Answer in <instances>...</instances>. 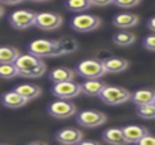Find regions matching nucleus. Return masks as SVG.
<instances>
[{"label": "nucleus", "mask_w": 155, "mask_h": 145, "mask_svg": "<svg viewBox=\"0 0 155 145\" xmlns=\"http://www.w3.org/2000/svg\"><path fill=\"white\" fill-rule=\"evenodd\" d=\"M137 115L143 119H155V105H146L137 107Z\"/></svg>", "instance_id": "26"}, {"label": "nucleus", "mask_w": 155, "mask_h": 145, "mask_svg": "<svg viewBox=\"0 0 155 145\" xmlns=\"http://www.w3.org/2000/svg\"><path fill=\"white\" fill-rule=\"evenodd\" d=\"M76 73L86 80H98L102 76L106 75V71L104 68V64L98 60H83L76 65Z\"/></svg>", "instance_id": "2"}, {"label": "nucleus", "mask_w": 155, "mask_h": 145, "mask_svg": "<svg viewBox=\"0 0 155 145\" xmlns=\"http://www.w3.org/2000/svg\"><path fill=\"white\" fill-rule=\"evenodd\" d=\"M102 138L109 145H128L123 129H120V128H110V129L105 130Z\"/></svg>", "instance_id": "14"}, {"label": "nucleus", "mask_w": 155, "mask_h": 145, "mask_svg": "<svg viewBox=\"0 0 155 145\" xmlns=\"http://www.w3.org/2000/svg\"><path fill=\"white\" fill-rule=\"evenodd\" d=\"M49 79L54 84L64 83V81H74V79H75V71H72L71 68H65V67L56 68V69H53L49 73Z\"/></svg>", "instance_id": "18"}, {"label": "nucleus", "mask_w": 155, "mask_h": 145, "mask_svg": "<svg viewBox=\"0 0 155 145\" xmlns=\"http://www.w3.org/2000/svg\"><path fill=\"white\" fill-rule=\"evenodd\" d=\"M19 76V71L15 64H3L0 65V77L3 79H12Z\"/></svg>", "instance_id": "25"}, {"label": "nucleus", "mask_w": 155, "mask_h": 145, "mask_svg": "<svg viewBox=\"0 0 155 145\" xmlns=\"http://www.w3.org/2000/svg\"><path fill=\"white\" fill-rule=\"evenodd\" d=\"M136 145H155V136L148 134L146 137H143Z\"/></svg>", "instance_id": "30"}, {"label": "nucleus", "mask_w": 155, "mask_h": 145, "mask_svg": "<svg viewBox=\"0 0 155 145\" xmlns=\"http://www.w3.org/2000/svg\"><path fill=\"white\" fill-rule=\"evenodd\" d=\"M0 145H4V144H0Z\"/></svg>", "instance_id": "36"}, {"label": "nucleus", "mask_w": 155, "mask_h": 145, "mask_svg": "<svg viewBox=\"0 0 155 145\" xmlns=\"http://www.w3.org/2000/svg\"><path fill=\"white\" fill-rule=\"evenodd\" d=\"M3 15H4V8L0 5V18H3Z\"/></svg>", "instance_id": "34"}, {"label": "nucleus", "mask_w": 155, "mask_h": 145, "mask_svg": "<svg viewBox=\"0 0 155 145\" xmlns=\"http://www.w3.org/2000/svg\"><path fill=\"white\" fill-rule=\"evenodd\" d=\"M135 41H136L135 34L134 33H129V31L117 33V34L113 37V42L117 46H131L135 43Z\"/></svg>", "instance_id": "23"}, {"label": "nucleus", "mask_w": 155, "mask_h": 145, "mask_svg": "<svg viewBox=\"0 0 155 145\" xmlns=\"http://www.w3.org/2000/svg\"><path fill=\"white\" fill-rule=\"evenodd\" d=\"M27 145H48L45 143H31V144H27Z\"/></svg>", "instance_id": "35"}, {"label": "nucleus", "mask_w": 155, "mask_h": 145, "mask_svg": "<svg viewBox=\"0 0 155 145\" xmlns=\"http://www.w3.org/2000/svg\"><path fill=\"white\" fill-rule=\"evenodd\" d=\"M56 140L61 145H78L83 141V133L75 128H67L57 132Z\"/></svg>", "instance_id": "10"}, {"label": "nucleus", "mask_w": 155, "mask_h": 145, "mask_svg": "<svg viewBox=\"0 0 155 145\" xmlns=\"http://www.w3.org/2000/svg\"><path fill=\"white\" fill-rule=\"evenodd\" d=\"M147 27H148V29H150L153 33H155V16H153V18L148 19V22H147Z\"/></svg>", "instance_id": "32"}, {"label": "nucleus", "mask_w": 155, "mask_h": 145, "mask_svg": "<svg viewBox=\"0 0 155 145\" xmlns=\"http://www.w3.org/2000/svg\"><path fill=\"white\" fill-rule=\"evenodd\" d=\"M45 72H46V65H45V62H42V64H40L38 67L33 68V69L29 71V72L21 73L19 76H23V77H27V79H35V77H41V76H44Z\"/></svg>", "instance_id": "27"}, {"label": "nucleus", "mask_w": 155, "mask_h": 145, "mask_svg": "<svg viewBox=\"0 0 155 145\" xmlns=\"http://www.w3.org/2000/svg\"><path fill=\"white\" fill-rule=\"evenodd\" d=\"M10 24L16 30H26L35 24V14L29 10H16L11 14Z\"/></svg>", "instance_id": "9"}, {"label": "nucleus", "mask_w": 155, "mask_h": 145, "mask_svg": "<svg viewBox=\"0 0 155 145\" xmlns=\"http://www.w3.org/2000/svg\"><path fill=\"white\" fill-rule=\"evenodd\" d=\"M104 64V68L106 71V73H121L124 71L128 69L129 62L128 60L125 58H120V57H110L106 61L102 62Z\"/></svg>", "instance_id": "15"}, {"label": "nucleus", "mask_w": 155, "mask_h": 145, "mask_svg": "<svg viewBox=\"0 0 155 145\" xmlns=\"http://www.w3.org/2000/svg\"><path fill=\"white\" fill-rule=\"evenodd\" d=\"M14 91L21 94L22 96L27 100L35 99V98H38L42 94V90L38 86H35V84H21V86H16L15 88H14Z\"/></svg>", "instance_id": "20"}, {"label": "nucleus", "mask_w": 155, "mask_h": 145, "mask_svg": "<svg viewBox=\"0 0 155 145\" xmlns=\"http://www.w3.org/2000/svg\"><path fill=\"white\" fill-rule=\"evenodd\" d=\"M91 4L97 5V7H105V5L113 4V0H104V2H101V0H91Z\"/></svg>", "instance_id": "31"}, {"label": "nucleus", "mask_w": 155, "mask_h": 145, "mask_svg": "<svg viewBox=\"0 0 155 145\" xmlns=\"http://www.w3.org/2000/svg\"><path fill=\"white\" fill-rule=\"evenodd\" d=\"M52 94L63 100H70L82 94V86L76 81H64V83L53 84Z\"/></svg>", "instance_id": "7"}, {"label": "nucleus", "mask_w": 155, "mask_h": 145, "mask_svg": "<svg viewBox=\"0 0 155 145\" xmlns=\"http://www.w3.org/2000/svg\"><path fill=\"white\" fill-rule=\"evenodd\" d=\"M91 7H93L91 0H70V2L65 3V8H68L70 11H74V12H80V14H83V11H87Z\"/></svg>", "instance_id": "24"}, {"label": "nucleus", "mask_w": 155, "mask_h": 145, "mask_svg": "<svg viewBox=\"0 0 155 145\" xmlns=\"http://www.w3.org/2000/svg\"><path fill=\"white\" fill-rule=\"evenodd\" d=\"M101 100L109 106H118L123 103L131 100L132 94L125 90L124 87H116V86H106L105 90L99 95Z\"/></svg>", "instance_id": "3"}, {"label": "nucleus", "mask_w": 155, "mask_h": 145, "mask_svg": "<svg viewBox=\"0 0 155 145\" xmlns=\"http://www.w3.org/2000/svg\"><path fill=\"white\" fill-rule=\"evenodd\" d=\"M113 4L124 10H131L140 4V0H113Z\"/></svg>", "instance_id": "28"}, {"label": "nucleus", "mask_w": 155, "mask_h": 145, "mask_svg": "<svg viewBox=\"0 0 155 145\" xmlns=\"http://www.w3.org/2000/svg\"><path fill=\"white\" fill-rule=\"evenodd\" d=\"M143 46H144L147 50L155 52V34H150L143 39Z\"/></svg>", "instance_id": "29"}, {"label": "nucleus", "mask_w": 155, "mask_h": 145, "mask_svg": "<svg viewBox=\"0 0 155 145\" xmlns=\"http://www.w3.org/2000/svg\"><path fill=\"white\" fill-rule=\"evenodd\" d=\"M123 132L128 144H137L143 137L150 134L148 129H146L144 126H140V125H128V126L123 128Z\"/></svg>", "instance_id": "12"}, {"label": "nucleus", "mask_w": 155, "mask_h": 145, "mask_svg": "<svg viewBox=\"0 0 155 145\" xmlns=\"http://www.w3.org/2000/svg\"><path fill=\"white\" fill-rule=\"evenodd\" d=\"M76 122L83 128H99L106 122V115L97 110H83L76 114Z\"/></svg>", "instance_id": "8"}, {"label": "nucleus", "mask_w": 155, "mask_h": 145, "mask_svg": "<svg viewBox=\"0 0 155 145\" xmlns=\"http://www.w3.org/2000/svg\"><path fill=\"white\" fill-rule=\"evenodd\" d=\"M101 19L93 14H79L71 20V27L78 33H90L101 27Z\"/></svg>", "instance_id": "4"}, {"label": "nucleus", "mask_w": 155, "mask_h": 145, "mask_svg": "<svg viewBox=\"0 0 155 145\" xmlns=\"http://www.w3.org/2000/svg\"><path fill=\"white\" fill-rule=\"evenodd\" d=\"M131 100L137 105V107L140 106H146V105H153L155 102V91L151 88H143L139 91L132 94Z\"/></svg>", "instance_id": "16"}, {"label": "nucleus", "mask_w": 155, "mask_h": 145, "mask_svg": "<svg viewBox=\"0 0 155 145\" xmlns=\"http://www.w3.org/2000/svg\"><path fill=\"white\" fill-rule=\"evenodd\" d=\"M57 43H59V48L63 52V56L72 54L79 49L78 41L74 37H70V35H65V37H61L60 39H57Z\"/></svg>", "instance_id": "22"}, {"label": "nucleus", "mask_w": 155, "mask_h": 145, "mask_svg": "<svg viewBox=\"0 0 155 145\" xmlns=\"http://www.w3.org/2000/svg\"><path fill=\"white\" fill-rule=\"evenodd\" d=\"M78 145H101V144L97 143V141H82V143Z\"/></svg>", "instance_id": "33"}, {"label": "nucleus", "mask_w": 155, "mask_h": 145, "mask_svg": "<svg viewBox=\"0 0 155 145\" xmlns=\"http://www.w3.org/2000/svg\"><path fill=\"white\" fill-rule=\"evenodd\" d=\"M19 56H21L19 50L14 46H0V65L15 64Z\"/></svg>", "instance_id": "21"}, {"label": "nucleus", "mask_w": 155, "mask_h": 145, "mask_svg": "<svg viewBox=\"0 0 155 145\" xmlns=\"http://www.w3.org/2000/svg\"><path fill=\"white\" fill-rule=\"evenodd\" d=\"M113 24L118 29H132L139 24V16L134 12H120L113 16Z\"/></svg>", "instance_id": "11"}, {"label": "nucleus", "mask_w": 155, "mask_h": 145, "mask_svg": "<svg viewBox=\"0 0 155 145\" xmlns=\"http://www.w3.org/2000/svg\"><path fill=\"white\" fill-rule=\"evenodd\" d=\"M29 52L30 54L38 57L42 60V57H60L63 56L61 49L59 48L57 41L52 39H45V38H40L29 45Z\"/></svg>", "instance_id": "1"}, {"label": "nucleus", "mask_w": 155, "mask_h": 145, "mask_svg": "<svg viewBox=\"0 0 155 145\" xmlns=\"http://www.w3.org/2000/svg\"><path fill=\"white\" fill-rule=\"evenodd\" d=\"M42 60L38 58V57L33 56V54H21V56L18 57V60L15 61V67L18 68L19 71V75L23 72H29V71H31L33 68L38 67L40 64H42Z\"/></svg>", "instance_id": "13"}, {"label": "nucleus", "mask_w": 155, "mask_h": 145, "mask_svg": "<svg viewBox=\"0 0 155 145\" xmlns=\"http://www.w3.org/2000/svg\"><path fill=\"white\" fill-rule=\"evenodd\" d=\"M34 26L44 31H53L63 26V16L57 12H38Z\"/></svg>", "instance_id": "6"}, {"label": "nucleus", "mask_w": 155, "mask_h": 145, "mask_svg": "<svg viewBox=\"0 0 155 145\" xmlns=\"http://www.w3.org/2000/svg\"><path fill=\"white\" fill-rule=\"evenodd\" d=\"M154 105H155V102H154Z\"/></svg>", "instance_id": "37"}, {"label": "nucleus", "mask_w": 155, "mask_h": 145, "mask_svg": "<svg viewBox=\"0 0 155 145\" xmlns=\"http://www.w3.org/2000/svg\"><path fill=\"white\" fill-rule=\"evenodd\" d=\"M48 113L56 119H65L71 118V117L78 114V107L75 103L70 102V100H63L57 99L54 102L49 103L48 106Z\"/></svg>", "instance_id": "5"}, {"label": "nucleus", "mask_w": 155, "mask_h": 145, "mask_svg": "<svg viewBox=\"0 0 155 145\" xmlns=\"http://www.w3.org/2000/svg\"><path fill=\"white\" fill-rule=\"evenodd\" d=\"M29 100L25 99L21 94H18L16 91H10L5 92L2 96V103L8 109H21L25 105H27Z\"/></svg>", "instance_id": "17"}, {"label": "nucleus", "mask_w": 155, "mask_h": 145, "mask_svg": "<svg viewBox=\"0 0 155 145\" xmlns=\"http://www.w3.org/2000/svg\"><path fill=\"white\" fill-rule=\"evenodd\" d=\"M80 86H82V94L90 95V96H99L101 92L105 90L106 84H104L99 80H86Z\"/></svg>", "instance_id": "19"}]
</instances>
